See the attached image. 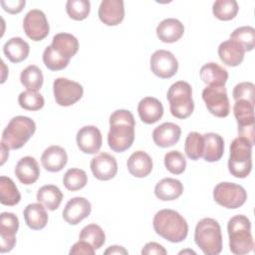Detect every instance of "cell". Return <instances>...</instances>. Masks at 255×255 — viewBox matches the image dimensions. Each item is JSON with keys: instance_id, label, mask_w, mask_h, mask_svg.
I'll use <instances>...</instances> for the list:
<instances>
[{"instance_id": "obj_18", "label": "cell", "mask_w": 255, "mask_h": 255, "mask_svg": "<svg viewBox=\"0 0 255 255\" xmlns=\"http://www.w3.org/2000/svg\"><path fill=\"white\" fill-rule=\"evenodd\" d=\"M99 18L107 26H117L125 18L123 0H103L99 7Z\"/></svg>"}, {"instance_id": "obj_3", "label": "cell", "mask_w": 255, "mask_h": 255, "mask_svg": "<svg viewBox=\"0 0 255 255\" xmlns=\"http://www.w3.org/2000/svg\"><path fill=\"white\" fill-rule=\"evenodd\" d=\"M229 236V248L233 254L243 255L251 252L254 248L251 234V222L242 214L231 217L227 224Z\"/></svg>"}, {"instance_id": "obj_27", "label": "cell", "mask_w": 255, "mask_h": 255, "mask_svg": "<svg viewBox=\"0 0 255 255\" xmlns=\"http://www.w3.org/2000/svg\"><path fill=\"white\" fill-rule=\"evenodd\" d=\"M199 75L203 83L214 87H224L228 79V72L226 69L212 62L202 66Z\"/></svg>"}, {"instance_id": "obj_30", "label": "cell", "mask_w": 255, "mask_h": 255, "mask_svg": "<svg viewBox=\"0 0 255 255\" xmlns=\"http://www.w3.org/2000/svg\"><path fill=\"white\" fill-rule=\"evenodd\" d=\"M43 204L39 203H31L28 204L24 211V219L27 226L33 230L43 229L48 222V214Z\"/></svg>"}, {"instance_id": "obj_42", "label": "cell", "mask_w": 255, "mask_h": 255, "mask_svg": "<svg viewBox=\"0 0 255 255\" xmlns=\"http://www.w3.org/2000/svg\"><path fill=\"white\" fill-rule=\"evenodd\" d=\"M164 165L172 174H181L186 167V159L178 150H170L164 155Z\"/></svg>"}, {"instance_id": "obj_15", "label": "cell", "mask_w": 255, "mask_h": 255, "mask_svg": "<svg viewBox=\"0 0 255 255\" xmlns=\"http://www.w3.org/2000/svg\"><path fill=\"white\" fill-rule=\"evenodd\" d=\"M76 141L81 151L87 154H94L100 150L103 143V136L97 127L86 126L78 130Z\"/></svg>"}, {"instance_id": "obj_20", "label": "cell", "mask_w": 255, "mask_h": 255, "mask_svg": "<svg viewBox=\"0 0 255 255\" xmlns=\"http://www.w3.org/2000/svg\"><path fill=\"white\" fill-rule=\"evenodd\" d=\"M68 161L66 150L60 145H51L47 147L41 155L43 167L50 172L62 170Z\"/></svg>"}, {"instance_id": "obj_23", "label": "cell", "mask_w": 255, "mask_h": 255, "mask_svg": "<svg viewBox=\"0 0 255 255\" xmlns=\"http://www.w3.org/2000/svg\"><path fill=\"white\" fill-rule=\"evenodd\" d=\"M15 175L25 185L33 184L40 175V167L33 156H24L16 164Z\"/></svg>"}, {"instance_id": "obj_19", "label": "cell", "mask_w": 255, "mask_h": 255, "mask_svg": "<svg viewBox=\"0 0 255 255\" xmlns=\"http://www.w3.org/2000/svg\"><path fill=\"white\" fill-rule=\"evenodd\" d=\"M181 129L178 125L173 123H163L156 127L152 131V139L159 147L174 145L180 138Z\"/></svg>"}, {"instance_id": "obj_44", "label": "cell", "mask_w": 255, "mask_h": 255, "mask_svg": "<svg viewBox=\"0 0 255 255\" xmlns=\"http://www.w3.org/2000/svg\"><path fill=\"white\" fill-rule=\"evenodd\" d=\"M235 101L243 100L251 104H255V86L250 82H242L237 84L232 92Z\"/></svg>"}, {"instance_id": "obj_38", "label": "cell", "mask_w": 255, "mask_h": 255, "mask_svg": "<svg viewBox=\"0 0 255 255\" xmlns=\"http://www.w3.org/2000/svg\"><path fill=\"white\" fill-rule=\"evenodd\" d=\"M88 176L85 170L80 168H70L66 171L63 177L65 187L70 191H77L86 186Z\"/></svg>"}, {"instance_id": "obj_21", "label": "cell", "mask_w": 255, "mask_h": 255, "mask_svg": "<svg viewBox=\"0 0 255 255\" xmlns=\"http://www.w3.org/2000/svg\"><path fill=\"white\" fill-rule=\"evenodd\" d=\"M244 48L231 39L222 42L218 47V56L221 62L228 67L240 65L244 59Z\"/></svg>"}, {"instance_id": "obj_32", "label": "cell", "mask_w": 255, "mask_h": 255, "mask_svg": "<svg viewBox=\"0 0 255 255\" xmlns=\"http://www.w3.org/2000/svg\"><path fill=\"white\" fill-rule=\"evenodd\" d=\"M62 199V191L58 186L54 184L44 185L37 192V200L51 211L59 208Z\"/></svg>"}, {"instance_id": "obj_29", "label": "cell", "mask_w": 255, "mask_h": 255, "mask_svg": "<svg viewBox=\"0 0 255 255\" xmlns=\"http://www.w3.org/2000/svg\"><path fill=\"white\" fill-rule=\"evenodd\" d=\"M204 148L202 156L208 162L218 161L224 153V140L221 135L215 132L203 134Z\"/></svg>"}, {"instance_id": "obj_17", "label": "cell", "mask_w": 255, "mask_h": 255, "mask_svg": "<svg viewBox=\"0 0 255 255\" xmlns=\"http://www.w3.org/2000/svg\"><path fill=\"white\" fill-rule=\"evenodd\" d=\"M92 205L90 201L85 197L77 196L67 202L63 210V218L67 223L77 225L90 215Z\"/></svg>"}, {"instance_id": "obj_43", "label": "cell", "mask_w": 255, "mask_h": 255, "mask_svg": "<svg viewBox=\"0 0 255 255\" xmlns=\"http://www.w3.org/2000/svg\"><path fill=\"white\" fill-rule=\"evenodd\" d=\"M43 62L49 70L60 71V70L65 69L68 66V64L70 63V60H67V59L61 57L50 45L44 50Z\"/></svg>"}, {"instance_id": "obj_45", "label": "cell", "mask_w": 255, "mask_h": 255, "mask_svg": "<svg viewBox=\"0 0 255 255\" xmlns=\"http://www.w3.org/2000/svg\"><path fill=\"white\" fill-rule=\"evenodd\" d=\"M70 254H84V255H94L95 254V249L86 241L83 240H79L78 242H76L71 250H70Z\"/></svg>"}, {"instance_id": "obj_26", "label": "cell", "mask_w": 255, "mask_h": 255, "mask_svg": "<svg viewBox=\"0 0 255 255\" xmlns=\"http://www.w3.org/2000/svg\"><path fill=\"white\" fill-rule=\"evenodd\" d=\"M51 46L61 57L71 60L79 50V41L72 34L58 33L53 37Z\"/></svg>"}, {"instance_id": "obj_2", "label": "cell", "mask_w": 255, "mask_h": 255, "mask_svg": "<svg viewBox=\"0 0 255 255\" xmlns=\"http://www.w3.org/2000/svg\"><path fill=\"white\" fill-rule=\"evenodd\" d=\"M155 233L169 242L183 241L188 233L186 220L175 210L161 209L157 211L152 220Z\"/></svg>"}, {"instance_id": "obj_13", "label": "cell", "mask_w": 255, "mask_h": 255, "mask_svg": "<svg viewBox=\"0 0 255 255\" xmlns=\"http://www.w3.org/2000/svg\"><path fill=\"white\" fill-rule=\"evenodd\" d=\"M150 70L161 79H169L177 73L178 62L169 51L157 50L150 57Z\"/></svg>"}, {"instance_id": "obj_33", "label": "cell", "mask_w": 255, "mask_h": 255, "mask_svg": "<svg viewBox=\"0 0 255 255\" xmlns=\"http://www.w3.org/2000/svg\"><path fill=\"white\" fill-rule=\"evenodd\" d=\"M21 200V194L18 191L14 181L7 176L0 177V202L3 205L14 206Z\"/></svg>"}, {"instance_id": "obj_22", "label": "cell", "mask_w": 255, "mask_h": 255, "mask_svg": "<svg viewBox=\"0 0 255 255\" xmlns=\"http://www.w3.org/2000/svg\"><path fill=\"white\" fill-rule=\"evenodd\" d=\"M137 112L139 119L146 125L156 123L163 115L162 104L153 97H145L138 103Z\"/></svg>"}, {"instance_id": "obj_39", "label": "cell", "mask_w": 255, "mask_h": 255, "mask_svg": "<svg viewBox=\"0 0 255 255\" xmlns=\"http://www.w3.org/2000/svg\"><path fill=\"white\" fill-rule=\"evenodd\" d=\"M230 39L240 44L245 51H252L255 47V30L251 26L236 28L230 34Z\"/></svg>"}, {"instance_id": "obj_5", "label": "cell", "mask_w": 255, "mask_h": 255, "mask_svg": "<svg viewBox=\"0 0 255 255\" xmlns=\"http://www.w3.org/2000/svg\"><path fill=\"white\" fill-rule=\"evenodd\" d=\"M36 130L35 122L24 116H17L10 120L2 132L1 142L9 149L21 148L34 134Z\"/></svg>"}, {"instance_id": "obj_50", "label": "cell", "mask_w": 255, "mask_h": 255, "mask_svg": "<svg viewBox=\"0 0 255 255\" xmlns=\"http://www.w3.org/2000/svg\"><path fill=\"white\" fill-rule=\"evenodd\" d=\"M184 254V253H193V254H195V252L194 251H192V250H183V251H180L179 252V254Z\"/></svg>"}, {"instance_id": "obj_7", "label": "cell", "mask_w": 255, "mask_h": 255, "mask_svg": "<svg viewBox=\"0 0 255 255\" xmlns=\"http://www.w3.org/2000/svg\"><path fill=\"white\" fill-rule=\"evenodd\" d=\"M166 98L173 117L183 120L192 114L194 110L192 90L187 82L178 81L172 84L167 91Z\"/></svg>"}, {"instance_id": "obj_28", "label": "cell", "mask_w": 255, "mask_h": 255, "mask_svg": "<svg viewBox=\"0 0 255 255\" xmlns=\"http://www.w3.org/2000/svg\"><path fill=\"white\" fill-rule=\"evenodd\" d=\"M183 192L182 183L175 178L166 177L158 181L154 187L155 196L162 201L177 199Z\"/></svg>"}, {"instance_id": "obj_36", "label": "cell", "mask_w": 255, "mask_h": 255, "mask_svg": "<svg viewBox=\"0 0 255 255\" xmlns=\"http://www.w3.org/2000/svg\"><path fill=\"white\" fill-rule=\"evenodd\" d=\"M204 137L196 131H191L187 134L184 142V151L188 158L192 160L199 159L203 154Z\"/></svg>"}, {"instance_id": "obj_46", "label": "cell", "mask_w": 255, "mask_h": 255, "mask_svg": "<svg viewBox=\"0 0 255 255\" xmlns=\"http://www.w3.org/2000/svg\"><path fill=\"white\" fill-rule=\"evenodd\" d=\"M25 3H26L25 0L1 1V6L6 12H8L10 14H17L23 10Z\"/></svg>"}, {"instance_id": "obj_35", "label": "cell", "mask_w": 255, "mask_h": 255, "mask_svg": "<svg viewBox=\"0 0 255 255\" xmlns=\"http://www.w3.org/2000/svg\"><path fill=\"white\" fill-rule=\"evenodd\" d=\"M79 239L88 242L95 250H97L105 244L106 235L101 226L93 223L85 226L81 230Z\"/></svg>"}, {"instance_id": "obj_37", "label": "cell", "mask_w": 255, "mask_h": 255, "mask_svg": "<svg viewBox=\"0 0 255 255\" xmlns=\"http://www.w3.org/2000/svg\"><path fill=\"white\" fill-rule=\"evenodd\" d=\"M238 9L235 0H217L212 5L213 15L221 21L232 20L237 15Z\"/></svg>"}, {"instance_id": "obj_9", "label": "cell", "mask_w": 255, "mask_h": 255, "mask_svg": "<svg viewBox=\"0 0 255 255\" xmlns=\"http://www.w3.org/2000/svg\"><path fill=\"white\" fill-rule=\"evenodd\" d=\"M233 114L238 125V136L254 145V105L243 100L235 101Z\"/></svg>"}, {"instance_id": "obj_12", "label": "cell", "mask_w": 255, "mask_h": 255, "mask_svg": "<svg viewBox=\"0 0 255 255\" xmlns=\"http://www.w3.org/2000/svg\"><path fill=\"white\" fill-rule=\"evenodd\" d=\"M23 28L27 37L33 41L45 39L50 31L46 15L39 9H32L25 15Z\"/></svg>"}, {"instance_id": "obj_11", "label": "cell", "mask_w": 255, "mask_h": 255, "mask_svg": "<svg viewBox=\"0 0 255 255\" xmlns=\"http://www.w3.org/2000/svg\"><path fill=\"white\" fill-rule=\"evenodd\" d=\"M53 92L56 103L62 107H69L77 103L84 94L83 87L66 78H57L53 83Z\"/></svg>"}, {"instance_id": "obj_47", "label": "cell", "mask_w": 255, "mask_h": 255, "mask_svg": "<svg viewBox=\"0 0 255 255\" xmlns=\"http://www.w3.org/2000/svg\"><path fill=\"white\" fill-rule=\"evenodd\" d=\"M167 252L164 249V247H162L160 244L156 243V242H148L144 245V247L141 250V254L142 255H152V254H156V255H165Z\"/></svg>"}, {"instance_id": "obj_1", "label": "cell", "mask_w": 255, "mask_h": 255, "mask_svg": "<svg viewBox=\"0 0 255 255\" xmlns=\"http://www.w3.org/2000/svg\"><path fill=\"white\" fill-rule=\"evenodd\" d=\"M135 122L133 115L128 110H117L110 117L108 143L112 150L124 152L134 140Z\"/></svg>"}, {"instance_id": "obj_14", "label": "cell", "mask_w": 255, "mask_h": 255, "mask_svg": "<svg viewBox=\"0 0 255 255\" xmlns=\"http://www.w3.org/2000/svg\"><path fill=\"white\" fill-rule=\"evenodd\" d=\"M19 228L18 217L11 212L0 215V252L11 251L16 244V233Z\"/></svg>"}, {"instance_id": "obj_34", "label": "cell", "mask_w": 255, "mask_h": 255, "mask_svg": "<svg viewBox=\"0 0 255 255\" xmlns=\"http://www.w3.org/2000/svg\"><path fill=\"white\" fill-rule=\"evenodd\" d=\"M43 73L36 65L26 67L20 75L21 84L29 91L38 92L43 85Z\"/></svg>"}, {"instance_id": "obj_41", "label": "cell", "mask_w": 255, "mask_h": 255, "mask_svg": "<svg viewBox=\"0 0 255 255\" xmlns=\"http://www.w3.org/2000/svg\"><path fill=\"white\" fill-rule=\"evenodd\" d=\"M91 10V4L88 0H69L66 3V11L70 18L81 21L86 19Z\"/></svg>"}, {"instance_id": "obj_6", "label": "cell", "mask_w": 255, "mask_h": 255, "mask_svg": "<svg viewBox=\"0 0 255 255\" xmlns=\"http://www.w3.org/2000/svg\"><path fill=\"white\" fill-rule=\"evenodd\" d=\"M228 169L237 178H245L252 169V145L243 137H236L230 144Z\"/></svg>"}, {"instance_id": "obj_8", "label": "cell", "mask_w": 255, "mask_h": 255, "mask_svg": "<svg viewBox=\"0 0 255 255\" xmlns=\"http://www.w3.org/2000/svg\"><path fill=\"white\" fill-rule=\"evenodd\" d=\"M213 198L219 205L228 209H235L245 203L247 192L239 184L220 182L213 189Z\"/></svg>"}, {"instance_id": "obj_48", "label": "cell", "mask_w": 255, "mask_h": 255, "mask_svg": "<svg viewBox=\"0 0 255 255\" xmlns=\"http://www.w3.org/2000/svg\"><path fill=\"white\" fill-rule=\"evenodd\" d=\"M105 254H128V251L122 247V246H118V245H114V246H110L106 251Z\"/></svg>"}, {"instance_id": "obj_4", "label": "cell", "mask_w": 255, "mask_h": 255, "mask_svg": "<svg viewBox=\"0 0 255 255\" xmlns=\"http://www.w3.org/2000/svg\"><path fill=\"white\" fill-rule=\"evenodd\" d=\"M194 241L204 254H219L222 250V234L219 223L208 217L199 220L194 231Z\"/></svg>"}, {"instance_id": "obj_31", "label": "cell", "mask_w": 255, "mask_h": 255, "mask_svg": "<svg viewBox=\"0 0 255 255\" xmlns=\"http://www.w3.org/2000/svg\"><path fill=\"white\" fill-rule=\"evenodd\" d=\"M3 52L10 62L20 63L28 57L30 47L29 44L22 38L13 37L4 44Z\"/></svg>"}, {"instance_id": "obj_40", "label": "cell", "mask_w": 255, "mask_h": 255, "mask_svg": "<svg viewBox=\"0 0 255 255\" xmlns=\"http://www.w3.org/2000/svg\"><path fill=\"white\" fill-rule=\"evenodd\" d=\"M18 103L24 110L39 111L44 107L45 101L43 96L38 92L26 90L19 95Z\"/></svg>"}, {"instance_id": "obj_16", "label": "cell", "mask_w": 255, "mask_h": 255, "mask_svg": "<svg viewBox=\"0 0 255 255\" xmlns=\"http://www.w3.org/2000/svg\"><path fill=\"white\" fill-rule=\"evenodd\" d=\"M91 169L97 179L110 180L114 178L118 172V163L112 154L101 152L92 158Z\"/></svg>"}, {"instance_id": "obj_10", "label": "cell", "mask_w": 255, "mask_h": 255, "mask_svg": "<svg viewBox=\"0 0 255 255\" xmlns=\"http://www.w3.org/2000/svg\"><path fill=\"white\" fill-rule=\"evenodd\" d=\"M202 100L207 110L217 118H225L229 115L230 105L225 87L208 86L202 91Z\"/></svg>"}, {"instance_id": "obj_25", "label": "cell", "mask_w": 255, "mask_h": 255, "mask_svg": "<svg viewBox=\"0 0 255 255\" xmlns=\"http://www.w3.org/2000/svg\"><path fill=\"white\" fill-rule=\"evenodd\" d=\"M127 166L132 176L142 178L151 172L152 159L146 152L137 150L130 154L127 161Z\"/></svg>"}, {"instance_id": "obj_49", "label": "cell", "mask_w": 255, "mask_h": 255, "mask_svg": "<svg viewBox=\"0 0 255 255\" xmlns=\"http://www.w3.org/2000/svg\"><path fill=\"white\" fill-rule=\"evenodd\" d=\"M1 150H2V161H1V165H2V164H4L5 160L7 159L8 155H9V148H8L4 143L1 142Z\"/></svg>"}, {"instance_id": "obj_24", "label": "cell", "mask_w": 255, "mask_h": 255, "mask_svg": "<svg viewBox=\"0 0 255 255\" xmlns=\"http://www.w3.org/2000/svg\"><path fill=\"white\" fill-rule=\"evenodd\" d=\"M183 24L175 18L164 19L156 27V36L163 43H174L183 36Z\"/></svg>"}]
</instances>
